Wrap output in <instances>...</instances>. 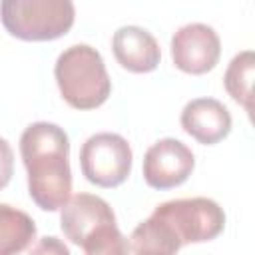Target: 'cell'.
<instances>
[{
    "label": "cell",
    "mask_w": 255,
    "mask_h": 255,
    "mask_svg": "<svg viewBox=\"0 0 255 255\" xmlns=\"http://www.w3.org/2000/svg\"><path fill=\"white\" fill-rule=\"evenodd\" d=\"M131 145L114 131L90 135L80 149V167L84 177L100 187H116L124 183L131 171Z\"/></svg>",
    "instance_id": "5"
},
{
    "label": "cell",
    "mask_w": 255,
    "mask_h": 255,
    "mask_svg": "<svg viewBox=\"0 0 255 255\" xmlns=\"http://www.w3.org/2000/svg\"><path fill=\"white\" fill-rule=\"evenodd\" d=\"M253 74H255V56L251 50H243L233 56L229 62L225 76H223V86L227 94L245 108L247 114H251V86H253Z\"/></svg>",
    "instance_id": "13"
},
{
    "label": "cell",
    "mask_w": 255,
    "mask_h": 255,
    "mask_svg": "<svg viewBox=\"0 0 255 255\" xmlns=\"http://www.w3.org/2000/svg\"><path fill=\"white\" fill-rule=\"evenodd\" d=\"M20 155L28 171V193L44 211H58L72 191L70 139L52 122H34L20 135Z\"/></svg>",
    "instance_id": "1"
},
{
    "label": "cell",
    "mask_w": 255,
    "mask_h": 255,
    "mask_svg": "<svg viewBox=\"0 0 255 255\" xmlns=\"http://www.w3.org/2000/svg\"><path fill=\"white\" fill-rule=\"evenodd\" d=\"M28 255H72V253L62 239H58L54 235H44L28 251Z\"/></svg>",
    "instance_id": "15"
},
{
    "label": "cell",
    "mask_w": 255,
    "mask_h": 255,
    "mask_svg": "<svg viewBox=\"0 0 255 255\" xmlns=\"http://www.w3.org/2000/svg\"><path fill=\"white\" fill-rule=\"evenodd\" d=\"M112 50L118 64L135 74L155 70L161 60V50L153 34L135 24L120 26L114 32Z\"/></svg>",
    "instance_id": "10"
},
{
    "label": "cell",
    "mask_w": 255,
    "mask_h": 255,
    "mask_svg": "<svg viewBox=\"0 0 255 255\" xmlns=\"http://www.w3.org/2000/svg\"><path fill=\"white\" fill-rule=\"evenodd\" d=\"M153 215L171 225L181 245L215 239L225 227L223 207L209 197H181L159 203Z\"/></svg>",
    "instance_id": "4"
},
{
    "label": "cell",
    "mask_w": 255,
    "mask_h": 255,
    "mask_svg": "<svg viewBox=\"0 0 255 255\" xmlns=\"http://www.w3.org/2000/svg\"><path fill=\"white\" fill-rule=\"evenodd\" d=\"M193 151L175 137H163L151 143L143 155V179L153 189H171L181 185L193 171Z\"/></svg>",
    "instance_id": "7"
},
{
    "label": "cell",
    "mask_w": 255,
    "mask_h": 255,
    "mask_svg": "<svg viewBox=\"0 0 255 255\" xmlns=\"http://www.w3.org/2000/svg\"><path fill=\"white\" fill-rule=\"evenodd\" d=\"M36 237L34 219L8 203H0V255L22 253Z\"/></svg>",
    "instance_id": "12"
},
{
    "label": "cell",
    "mask_w": 255,
    "mask_h": 255,
    "mask_svg": "<svg viewBox=\"0 0 255 255\" xmlns=\"http://www.w3.org/2000/svg\"><path fill=\"white\" fill-rule=\"evenodd\" d=\"M116 215L110 203L92 193L72 195L60 211V227L74 245H84L100 229L114 225Z\"/></svg>",
    "instance_id": "8"
},
{
    "label": "cell",
    "mask_w": 255,
    "mask_h": 255,
    "mask_svg": "<svg viewBox=\"0 0 255 255\" xmlns=\"http://www.w3.org/2000/svg\"><path fill=\"white\" fill-rule=\"evenodd\" d=\"M128 245L131 255H177L183 247L171 225L153 213L133 227Z\"/></svg>",
    "instance_id": "11"
},
{
    "label": "cell",
    "mask_w": 255,
    "mask_h": 255,
    "mask_svg": "<svg viewBox=\"0 0 255 255\" xmlns=\"http://www.w3.org/2000/svg\"><path fill=\"white\" fill-rule=\"evenodd\" d=\"M86 255H129L128 239L122 235L118 225H108L100 229L82 245Z\"/></svg>",
    "instance_id": "14"
},
{
    "label": "cell",
    "mask_w": 255,
    "mask_h": 255,
    "mask_svg": "<svg viewBox=\"0 0 255 255\" xmlns=\"http://www.w3.org/2000/svg\"><path fill=\"white\" fill-rule=\"evenodd\" d=\"M54 76L62 98L76 110H94L112 92L104 58L90 44L68 46L56 60Z\"/></svg>",
    "instance_id": "2"
},
{
    "label": "cell",
    "mask_w": 255,
    "mask_h": 255,
    "mask_svg": "<svg viewBox=\"0 0 255 255\" xmlns=\"http://www.w3.org/2000/svg\"><path fill=\"white\" fill-rule=\"evenodd\" d=\"M14 173V151L10 147V143L0 137V189H4Z\"/></svg>",
    "instance_id": "16"
},
{
    "label": "cell",
    "mask_w": 255,
    "mask_h": 255,
    "mask_svg": "<svg viewBox=\"0 0 255 255\" xmlns=\"http://www.w3.org/2000/svg\"><path fill=\"white\" fill-rule=\"evenodd\" d=\"M0 18L12 36L44 42L56 40L72 28L76 8L72 0H4Z\"/></svg>",
    "instance_id": "3"
},
{
    "label": "cell",
    "mask_w": 255,
    "mask_h": 255,
    "mask_svg": "<svg viewBox=\"0 0 255 255\" xmlns=\"http://www.w3.org/2000/svg\"><path fill=\"white\" fill-rule=\"evenodd\" d=\"M169 48L175 68L195 76L213 70L221 56V40L215 28L203 22L179 26L171 36Z\"/></svg>",
    "instance_id": "6"
},
{
    "label": "cell",
    "mask_w": 255,
    "mask_h": 255,
    "mask_svg": "<svg viewBox=\"0 0 255 255\" xmlns=\"http://www.w3.org/2000/svg\"><path fill=\"white\" fill-rule=\"evenodd\" d=\"M181 128L203 145L221 141L231 131V114L225 104L215 98H195L181 110Z\"/></svg>",
    "instance_id": "9"
}]
</instances>
